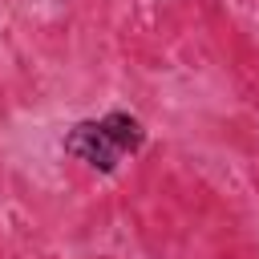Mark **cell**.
I'll return each instance as SVG.
<instances>
[{"label": "cell", "mask_w": 259, "mask_h": 259, "mask_svg": "<svg viewBox=\"0 0 259 259\" xmlns=\"http://www.w3.org/2000/svg\"><path fill=\"white\" fill-rule=\"evenodd\" d=\"M65 154L81 158L85 166L101 170V174H113L117 162H121V150L109 142V134L101 130V121H77L69 134H65Z\"/></svg>", "instance_id": "cell-1"}, {"label": "cell", "mask_w": 259, "mask_h": 259, "mask_svg": "<svg viewBox=\"0 0 259 259\" xmlns=\"http://www.w3.org/2000/svg\"><path fill=\"white\" fill-rule=\"evenodd\" d=\"M101 130L109 134V142H113L121 154H134V150H142V142H146V130H142V121H138L134 113H125V109H113V113H105V117H101Z\"/></svg>", "instance_id": "cell-2"}]
</instances>
